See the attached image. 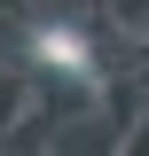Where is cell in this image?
<instances>
[{
	"label": "cell",
	"mask_w": 149,
	"mask_h": 156,
	"mask_svg": "<svg viewBox=\"0 0 149 156\" xmlns=\"http://www.w3.org/2000/svg\"><path fill=\"white\" fill-rule=\"evenodd\" d=\"M32 47H39V62H55V70H71V78H86V86H94V55H86V39H78L71 23H39Z\"/></svg>",
	"instance_id": "cell-1"
}]
</instances>
